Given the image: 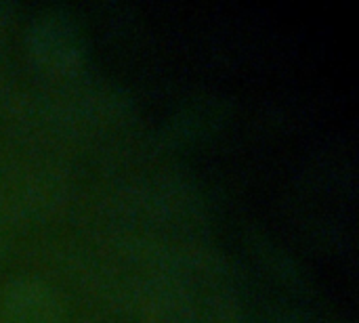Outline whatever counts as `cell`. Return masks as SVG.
<instances>
[{"instance_id": "6da1fadb", "label": "cell", "mask_w": 359, "mask_h": 323, "mask_svg": "<svg viewBox=\"0 0 359 323\" xmlns=\"http://www.w3.org/2000/svg\"><path fill=\"white\" fill-rule=\"evenodd\" d=\"M11 322L13 323H48L50 307L42 290L23 288L11 305Z\"/></svg>"}]
</instances>
